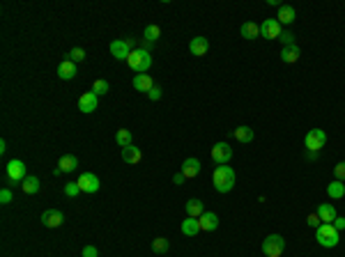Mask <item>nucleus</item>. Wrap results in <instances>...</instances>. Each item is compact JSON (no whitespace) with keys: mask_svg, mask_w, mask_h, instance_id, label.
<instances>
[{"mask_svg":"<svg viewBox=\"0 0 345 257\" xmlns=\"http://www.w3.org/2000/svg\"><path fill=\"white\" fill-rule=\"evenodd\" d=\"M127 65L134 74H148V69L152 67V55L148 48H134L131 55L127 58Z\"/></svg>","mask_w":345,"mask_h":257,"instance_id":"nucleus-1","label":"nucleus"},{"mask_svg":"<svg viewBox=\"0 0 345 257\" xmlns=\"http://www.w3.org/2000/svg\"><path fill=\"white\" fill-rule=\"evenodd\" d=\"M212 179H214V188L219 193H230L235 188V170L230 166H219L212 174Z\"/></svg>","mask_w":345,"mask_h":257,"instance_id":"nucleus-2","label":"nucleus"},{"mask_svg":"<svg viewBox=\"0 0 345 257\" xmlns=\"http://www.w3.org/2000/svg\"><path fill=\"white\" fill-rule=\"evenodd\" d=\"M316 241L322 246V248H336L341 241V232L334 225L322 223L320 227H316Z\"/></svg>","mask_w":345,"mask_h":257,"instance_id":"nucleus-3","label":"nucleus"},{"mask_svg":"<svg viewBox=\"0 0 345 257\" xmlns=\"http://www.w3.org/2000/svg\"><path fill=\"white\" fill-rule=\"evenodd\" d=\"M134 46H136V39H113L108 51H111V55L115 60H127L131 55V51H134Z\"/></svg>","mask_w":345,"mask_h":257,"instance_id":"nucleus-4","label":"nucleus"},{"mask_svg":"<svg viewBox=\"0 0 345 257\" xmlns=\"http://www.w3.org/2000/svg\"><path fill=\"white\" fill-rule=\"evenodd\" d=\"M283 248H286V239H283L281 234H269V237H265V241H262V253L267 257H281Z\"/></svg>","mask_w":345,"mask_h":257,"instance_id":"nucleus-5","label":"nucleus"},{"mask_svg":"<svg viewBox=\"0 0 345 257\" xmlns=\"http://www.w3.org/2000/svg\"><path fill=\"white\" fill-rule=\"evenodd\" d=\"M28 174H25V163L18 161V159H12V161L7 163L5 168V179L7 184H18V181H23Z\"/></svg>","mask_w":345,"mask_h":257,"instance_id":"nucleus-6","label":"nucleus"},{"mask_svg":"<svg viewBox=\"0 0 345 257\" xmlns=\"http://www.w3.org/2000/svg\"><path fill=\"white\" fill-rule=\"evenodd\" d=\"M304 145H306V152H320L327 145V133L322 129H311L304 138Z\"/></svg>","mask_w":345,"mask_h":257,"instance_id":"nucleus-7","label":"nucleus"},{"mask_svg":"<svg viewBox=\"0 0 345 257\" xmlns=\"http://www.w3.org/2000/svg\"><path fill=\"white\" fill-rule=\"evenodd\" d=\"M230 159H232V147L228 143H216L214 147H212V161H214V163L226 166Z\"/></svg>","mask_w":345,"mask_h":257,"instance_id":"nucleus-8","label":"nucleus"},{"mask_svg":"<svg viewBox=\"0 0 345 257\" xmlns=\"http://www.w3.org/2000/svg\"><path fill=\"white\" fill-rule=\"evenodd\" d=\"M76 184L81 186V193H97L99 191V177L92 172H83L81 177L76 179Z\"/></svg>","mask_w":345,"mask_h":257,"instance_id":"nucleus-9","label":"nucleus"},{"mask_svg":"<svg viewBox=\"0 0 345 257\" xmlns=\"http://www.w3.org/2000/svg\"><path fill=\"white\" fill-rule=\"evenodd\" d=\"M281 32L283 30H281V23L276 18H267L260 23V37H265V39H279Z\"/></svg>","mask_w":345,"mask_h":257,"instance_id":"nucleus-10","label":"nucleus"},{"mask_svg":"<svg viewBox=\"0 0 345 257\" xmlns=\"http://www.w3.org/2000/svg\"><path fill=\"white\" fill-rule=\"evenodd\" d=\"M39 221H42L44 227L53 230V227H60V225H62V221H65V214H62L60 209H46V211L42 214V218H39Z\"/></svg>","mask_w":345,"mask_h":257,"instance_id":"nucleus-11","label":"nucleus"},{"mask_svg":"<svg viewBox=\"0 0 345 257\" xmlns=\"http://www.w3.org/2000/svg\"><path fill=\"white\" fill-rule=\"evenodd\" d=\"M97 103H99V96L95 94V92L90 90V92H83V94H81V99H78V110H81V113H95L97 110Z\"/></svg>","mask_w":345,"mask_h":257,"instance_id":"nucleus-12","label":"nucleus"},{"mask_svg":"<svg viewBox=\"0 0 345 257\" xmlns=\"http://www.w3.org/2000/svg\"><path fill=\"white\" fill-rule=\"evenodd\" d=\"M198 225H200V232H214L216 227H219V216L214 211H205L198 218Z\"/></svg>","mask_w":345,"mask_h":257,"instance_id":"nucleus-13","label":"nucleus"},{"mask_svg":"<svg viewBox=\"0 0 345 257\" xmlns=\"http://www.w3.org/2000/svg\"><path fill=\"white\" fill-rule=\"evenodd\" d=\"M189 51H191V55H196V58L207 55V51H209L207 37H193V39L189 42Z\"/></svg>","mask_w":345,"mask_h":257,"instance_id":"nucleus-14","label":"nucleus"},{"mask_svg":"<svg viewBox=\"0 0 345 257\" xmlns=\"http://www.w3.org/2000/svg\"><path fill=\"white\" fill-rule=\"evenodd\" d=\"M78 69H76V62H72L69 58L67 60H62L58 65V76L62 78V81H72V78H76Z\"/></svg>","mask_w":345,"mask_h":257,"instance_id":"nucleus-15","label":"nucleus"},{"mask_svg":"<svg viewBox=\"0 0 345 257\" xmlns=\"http://www.w3.org/2000/svg\"><path fill=\"white\" fill-rule=\"evenodd\" d=\"M131 83H134V87H136L138 92H145V94H148V92L155 87V81H152V76H150V74H136Z\"/></svg>","mask_w":345,"mask_h":257,"instance_id":"nucleus-16","label":"nucleus"},{"mask_svg":"<svg viewBox=\"0 0 345 257\" xmlns=\"http://www.w3.org/2000/svg\"><path fill=\"white\" fill-rule=\"evenodd\" d=\"M141 159H143V152L138 150V147H134V145H129V147H122V161L129 163V166H136V163H141Z\"/></svg>","mask_w":345,"mask_h":257,"instance_id":"nucleus-17","label":"nucleus"},{"mask_svg":"<svg viewBox=\"0 0 345 257\" xmlns=\"http://www.w3.org/2000/svg\"><path fill=\"white\" fill-rule=\"evenodd\" d=\"M316 214L320 216V221H322V223H327V225H332V223L336 221V209H334V204L322 202L320 207L316 209Z\"/></svg>","mask_w":345,"mask_h":257,"instance_id":"nucleus-18","label":"nucleus"},{"mask_svg":"<svg viewBox=\"0 0 345 257\" xmlns=\"http://www.w3.org/2000/svg\"><path fill=\"white\" fill-rule=\"evenodd\" d=\"M179 172L184 174L186 179H193V177H198V172H200V161L198 159H186L184 163H182V170Z\"/></svg>","mask_w":345,"mask_h":257,"instance_id":"nucleus-19","label":"nucleus"},{"mask_svg":"<svg viewBox=\"0 0 345 257\" xmlns=\"http://www.w3.org/2000/svg\"><path fill=\"white\" fill-rule=\"evenodd\" d=\"M184 209H186V216H189V218H200V216L205 214V207H202V202L198 200V197H191V200H186Z\"/></svg>","mask_w":345,"mask_h":257,"instance_id":"nucleus-20","label":"nucleus"},{"mask_svg":"<svg viewBox=\"0 0 345 257\" xmlns=\"http://www.w3.org/2000/svg\"><path fill=\"white\" fill-rule=\"evenodd\" d=\"M295 16H297V12H295V7H290V5H281V7H279V14H276V21H279L281 25H290L292 21H295Z\"/></svg>","mask_w":345,"mask_h":257,"instance_id":"nucleus-21","label":"nucleus"},{"mask_svg":"<svg viewBox=\"0 0 345 257\" xmlns=\"http://www.w3.org/2000/svg\"><path fill=\"white\" fill-rule=\"evenodd\" d=\"M299 55H302V48L295 44V46H283L281 51V60L286 62V65H295L299 60Z\"/></svg>","mask_w":345,"mask_h":257,"instance_id":"nucleus-22","label":"nucleus"},{"mask_svg":"<svg viewBox=\"0 0 345 257\" xmlns=\"http://www.w3.org/2000/svg\"><path fill=\"white\" fill-rule=\"evenodd\" d=\"M76 168H78V159L74 154L60 156V161H58V170H60V172H74Z\"/></svg>","mask_w":345,"mask_h":257,"instance_id":"nucleus-23","label":"nucleus"},{"mask_svg":"<svg viewBox=\"0 0 345 257\" xmlns=\"http://www.w3.org/2000/svg\"><path fill=\"white\" fill-rule=\"evenodd\" d=\"M232 136H235V140L237 143H242V145H249V143H253V129L251 126H237L235 131H232Z\"/></svg>","mask_w":345,"mask_h":257,"instance_id":"nucleus-24","label":"nucleus"},{"mask_svg":"<svg viewBox=\"0 0 345 257\" xmlns=\"http://www.w3.org/2000/svg\"><path fill=\"white\" fill-rule=\"evenodd\" d=\"M179 232L184 234V237H196V234L200 232L198 218H186V221H182V225H179Z\"/></svg>","mask_w":345,"mask_h":257,"instance_id":"nucleus-25","label":"nucleus"},{"mask_svg":"<svg viewBox=\"0 0 345 257\" xmlns=\"http://www.w3.org/2000/svg\"><path fill=\"white\" fill-rule=\"evenodd\" d=\"M239 35L244 37V39H256V37H260V25L253 23V21H249V23H242V28H239Z\"/></svg>","mask_w":345,"mask_h":257,"instance_id":"nucleus-26","label":"nucleus"},{"mask_svg":"<svg viewBox=\"0 0 345 257\" xmlns=\"http://www.w3.org/2000/svg\"><path fill=\"white\" fill-rule=\"evenodd\" d=\"M327 195L332 197V200H341V197L345 195V181H332V184H327Z\"/></svg>","mask_w":345,"mask_h":257,"instance_id":"nucleus-27","label":"nucleus"},{"mask_svg":"<svg viewBox=\"0 0 345 257\" xmlns=\"http://www.w3.org/2000/svg\"><path fill=\"white\" fill-rule=\"evenodd\" d=\"M159 37H161V28H159V25H155V23L145 25V30H143V39H145V42H148V44H155Z\"/></svg>","mask_w":345,"mask_h":257,"instance_id":"nucleus-28","label":"nucleus"},{"mask_svg":"<svg viewBox=\"0 0 345 257\" xmlns=\"http://www.w3.org/2000/svg\"><path fill=\"white\" fill-rule=\"evenodd\" d=\"M21 188H23V193H28V195H35V193L39 191V179H37V177H25V179L21 181Z\"/></svg>","mask_w":345,"mask_h":257,"instance_id":"nucleus-29","label":"nucleus"},{"mask_svg":"<svg viewBox=\"0 0 345 257\" xmlns=\"http://www.w3.org/2000/svg\"><path fill=\"white\" fill-rule=\"evenodd\" d=\"M115 143H118L120 147H129L131 145V131L129 129H118V133H115Z\"/></svg>","mask_w":345,"mask_h":257,"instance_id":"nucleus-30","label":"nucleus"},{"mask_svg":"<svg viewBox=\"0 0 345 257\" xmlns=\"http://www.w3.org/2000/svg\"><path fill=\"white\" fill-rule=\"evenodd\" d=\"M108 90H111V85H108V81H104V78H97L95 83H92V92H95L97 96L106 94Z\"/></svg>","mask_w":345,"mask_h":257,"instance_id":"nucleus-31","label":"nucleus"},{"mask_svg":"<svg viewBox=\"0 0 345 257\" xmlns=\"http://www.w3.org/2000/svg\"><path fill=\"white\" fill-rule=\"evenodd\" d=\"M152 251L155 253H166L168 251V239L166 237H157V239L152 241Z\"/></svg>","mask_w":345,"mask_h":257,"instance_id":"nucleus-32","label":"nucleus"},{"mask_svg":"<svg viewBox=\"0 0 345 257\" xmlns=\"http://www.w3.org/2000/svg\"><path fill=\"white\" fill-rule=\"evenodd\" d=\"M78 193H81V186H78L76 181H69V184H65V195L67 197H76Z\"/></svg>","mask_w":345,"mask_h":257,"instance_id":"nucleus-33","label":"nucleus"},{"mask_svg":"<svg viewBox=\"0 0 345 257\" xmlns=\"http://www.w3.org/2000/svg\"><path fill=\"white\" fill-rule=\"evenodd\" d=\"M279 42L283 44V46H295V35H292L290 30H283L279 37Z\"/></svg>","mask_w":345,"mask_h":257,"instance_id":"nucleus-34","label":"nucleus"},{"mask_svg":"<svg viewBox=\"0 0 345 257\" xmlns=\"http://www.w3.org/2000/svg\"><path fill=\"white\" fill-rule=\"evenodd\" d=\"M85 58V51L81 46H76V48H72V51H69V60L72 62H81Z\"/></svg>","mask_w":345,"mask_h":257,"instance_id":"nucleus-35","label":"nucleus"},{"mask_svg":"<svg viewBox=\"0 0 345 257\" xmlns=\"http://www.w3.org/2000/svg\"><path fill=\"white\" fill-rule=\"evenodd\" d=\"M334 174H336V179H339V181H345V161L336 163V168H334Z\"/></svg>","mask_w":345,"mask_h":257,"instance_id":"nucleus-36","label":"nucleus"},{"mask_svg":"<svg viewBox=\"0 0 345 257\" xmlns=\"http://www.w3.org/2000/svg\"><path fill=\"white\" fill-rule=\"evenodd\" d=\"M161 94H164V90H161L159 85H155V87H152V90L148 92V96H150V99H152V101H159V99H161Z\"/></svg>","mask_w":345,"mask_h":257,"instance_id":"nucleus-37","label":"nucleus"},{"mask_svg":"<svg viewBox=\"0 0 345 257\" xmlns=\"http://www.w3.org/2000/svg\"><path fill=\"white\" fill-rule=\"evenodd\" d=\"M0 202L2 204L12 202V191H9V188H2V191H0Z\"/></svg>","mask_w":345,"mask_h":257,"instance_id":"nucleus-38","label":"nucleus"},{"mask_svg":"<svg viewBox=\"0 0 345 257\" xmlns=\"http://www.w3.org/2000/svg\"><path fill=\"white\" fill-rule=\"evenodd\" d=\"M306 223H309L311 227H320V225H322V221H320V216H318V214H309Z\"/></svg>","mask_w":345,"mask_h":257,"instance_id":"nucleus-39","label":"nucleus"},{"mask_svg":"<svg viewBox=\"0 0 345 257\" xmlns=\"http://www.w3.org/2000/svg\"><path fill=\"white\" fill-rule=\"evenodd\" d=\"M83 257H99V251H97L95 246H85V248H83Z\"/></svg>","mask_w":345,"mask_h":257,"instance_id":"nucleus-40","label":"nucleus"},{"mask_svg":"<svg viewBox=\"0 0 345 257\" xmlns=\"http://www.w3.org/2000/svg\"><path fill=\"white\" fill-rule=\"evenodd\" d=\"M332 225L336 227V230H339V232H343V230H345V218H343V216H336V221H334Z\"/></svg>","mask_w":345,"mask_h":257,"instance_id":"nucleus-41","label":"nucleus"},{"mask_svg":"<svg viewBox=\"0 0 345 257\" xmlns=\"http://www.w3.org/2000/svg\"><path fill=\"white\" fill-rule=\"evenodd\" d=\"M184 181H186V177H184V174H182V172H177V174H175V177H172V184H175V186H182V184H184Z\"/></svg>","mask_w":345,"mask_h":257,"instance_id":"nucleus-42","label":"nucleus"},{"mask_svg":"<svg viewBox=\"0 0 345 257\" xmlns=\"http://www.w3.org/2000/svg\"><path fill=\"white\" fill-rule=\"evenodd\" d=\"M306 159H309V161H316V159H318V152H306Z\"/></svg>","mask_w":345,"mask_h":257,"instance_id":"nucleus-43","label":"nucleus"}]
</instances>
